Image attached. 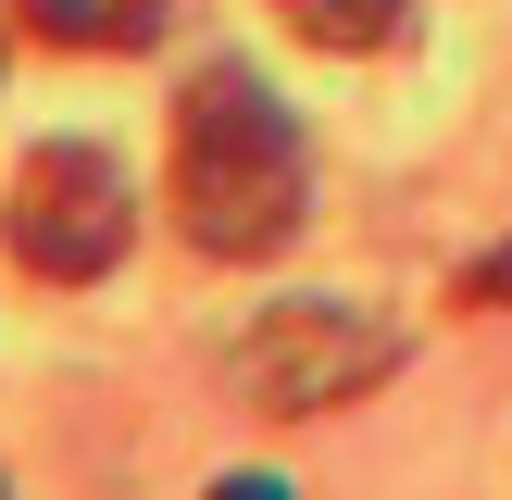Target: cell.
I'll return each instance as SVG.
<instances>
[{"label":"cell","mask_w":512,"mask_h":500,"mask_svg":"<svg viewBox=\"0 0 512 500\" xmlns=\"http://www.w3.org/2000/svg\"><path fill=\"white\" fill-rule=\"evenodd\" d=\"M475 300H512V238H500V250H488V263H475V275H463V313H475Z\"/></svg>","instance_id":"obj_6"},{"label":"cell","mask_w":512,"mask_h":500,"mask_svg":"<svg viewBox=\"0 0 512 500\" xmlns=\"http://www.w3.org/2000/svg\"><path fill=\"white\" fill-rule=\"evenodd\" d=\"M225 375H238L250 413H338V400H363V388L400 375V325L350 313V300H275L225 350Z\"/></svg>","instance_id":"obj_3"},{"label":"cell","mask_w":512,"mask_h":500,"mask_svg":"<svg viewBox=\"0 0 512 500\" xmlns=\"http://www.w3.org/2000/svg\"><path fill=\"white\" fill-rule=\"evenodd\" d=\"M0 238H13V263L50 275V288H100V275L125 263V238H138L125 163L100 138H38L25 175H13V200H0Z\"/></svg>","instance_id":"obj_2"},{"label":"cell","mask_w":512,"mask_h":500,"mask_svg":"<svg viewBox=\"0 0 512 500\" xmlns=\"http://www.w3.org/2000/svg\"><path fill=\"white\" fill-rule=\"evenodd\" d=\"M25 25L63 50H150L163 38V0H25Z\"/></svg>","instance_id":"obj_4"},{"label":"cell","mask_w":512,"mask_h":500,"mask_svg":"<svg viewBox=\"0 0 512 500\" xmlns=\"http://www.w3.org/2000/svg\"><path fill=\"white\" fill-rule=\"evenodd\" d=\"M275 13H288V25H300L313 50H388L413 0H275Z\"/></svg>","instance_id":"obj_5"},{"label":"cell","mask_w":512,"mask_h":500,"mask_svg":"<svg viewBox=\"0 0 512 500\" xmlns=\"http://www.w3.org/2000/svg\"><path fill=\"white\" fill-rule=\"evenodd\" d=\"M313 213V138L250 63H200L175 88V225L213 263H263Z\"/></svg>","instance_id":"obj_1"},{"label":"cell","mask_w":512,"mask_h":500,"mask_svg":"<svg viewBox=\"0 0 512 500\" xmlns=\"http://www.w3.org/2000/svg\"><path fill=\"white\" fill-rule=\"evenodd\" d=\"M213 500H300L288 475H213Z\"/></svg>","instance_id":"obj_7"},{"label":"cell","mask_w":512,"mask_h":500,"mask_svg":"<svg viewBox=\"0 0 512 500\" xmlns=\"http://www.w3.org/2000/svg\"><path fill=\"white\" fill-rule=\"evenodd\" d=\"M0 500H13V488H0Z\"/></svg>","instance_id":"obj_8"}]
</instances>
